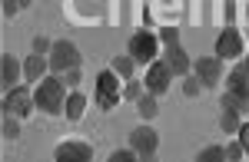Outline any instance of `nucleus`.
I'll return each instance as SVG.
<instances>
[{"mask_svg": "<svg viewBox=\"0 0 249 162\" xmlns=\"http://www.w3.org/2000/svg\"><path fill=\"white\" fill-rule=\"evenodd\" d=\"M219 106H223V109H236L239 116H246L249 100H243V96H236V93H230V89H223V100H219Z\"/></svg>", "mask_w": 249, "mask_h": 162, "instance_id": "nucleus-19", "label": "nucleus"}, {"mask_svg": "<svg viewBox=\"0 0 249 162\" xmlns=\"http://www.w3.org/2000/svg\"><path fill=\"white\" fill-rule=\"evenodd\" d=\"M96 103H100L103 109H113L116 103H120V93H116V73H113V70H103V73L96 76Z\"/></svg>", "mask_w": 249, "mask_h": 162, "instance_id": "nucleus-7", "label": "nucleus"}, {"mask_svg": "<svg viewBox=\"0 0 249 162\" xmlns=\"http://www.w3.org/2000/svg\"><path fill=\"white\" fill-rule=\"evenodd\" d=\"M50 57V73H67V70H73V66H80V50H77V43H70V40H53V50L47 53Z\"/></svg>", "mask_w": 249, "mask_h": 162, "instance_id": "nucleus-2", "label": "nucleus"}, {"mask_svg": "<svg viewBox=\"0 0 249 162\" xmlns=\"http://www.w3.org/2000/svg\"><path fill=\"white\" fill-rule=\"evenodd\" d=\"M30 3H34V0H20V10H27V7H30Z\"/></svg>", "mask_w": 249, "mask_h": 162, "instance_id": "nucleus-31", "label": "nucleus"}, {"mask_svg": "<svg viewBox=\"0 0 249 162\" xmlns=\"http://www.w3.org/2000/svg\"><path fill=\"white\" fill-rule=\"evenodd\" d=\"M130 146L136 149V156H140V159H150V156L156 152V146H160V136H156L153 126H146V122H143V126H136L133 133H130Z\"/></svg>", "mask_w": 249, "mask_h": 162, "instance_id": "nucleus-6", "label": "nucleus"}, {"mask_svg": "<svg viewBox=\"0 0 249 162\" xmlns=\"http://www.w3.org/2000/svg\"><path fill=\"white\" fill-rule=\"evenodd\" d=\"M53 50V40H47V37H34V53H50Z\"/></svg>", "mask_w": 249, "mask_h": 162, "instance_id": "nucleus-28", "label": "nucleus"}, {"mask_svg": "<svg viewBox=\"0 0 249 162\" xmlns=\"http://www.w3.org/2000/svg\"><path fill=\"white\" fill-rule=\"evenodd\" d=\"M199 89H203V83H199V76H190V73H186V76H183V93H186V96H199Z\"/></svg>", "mask_w": 249, "mask_h": 162, "instance_id": "nucleus-24", "label": "nucleus"}, {"mask_svg": "<svg viewBox=\"0 0 249 162\" xmlns=\"http://www.w3.org/2000/svg\"><path fill=\"white\" fill-rule=\"evenodd\" d=\"M20 73H23V63H20L14 53H3V57H0V83L10 89V86L20 80Z\"/></svg>", "mask_w": 249, "mask_h": 162, "instance_id": "nucleus-12", "label": "nucleus"}, {"mask_svg": "<svg viewBox=\"0 0 249 162\" xmlns=\"http://www.w3.org/2000/svg\"><path fill=\"white\" fill-rule=\"evenodd\" d=\"M236 136H239V142H243V152L249 156V122H243V126H239V133H236Z\"/></svg>", "mask_w": 249, "mask_h": 162, "instance_id": "nucleus-30", "label": "nucleus"}, {"mask_svg": "<svg viewBox=\"0 0 249 162\" xmlns=\"http://www.w3.org/2000/svg\"><path fill=\"white\" fill-rule=\"evenodd\" d=\"M196 76L203 86H219L223 80V60L219 57H199L196 60Z\"/></svg>", "mask_w": 249, "mask_h": 162, "instance_id": "nucleus-10", "label": "nucleus"}, {"mask_svg": "<svg viewBox=\"0 0 249 162\" xmlns=\"http://www.w3.org/2000/svg\"><path fill=\"white\" fill-rule=\"evenodd\" d=\"M196 159H199V162H223V159H226V149H223V146H206Z\"/></svg>", "mask_w": 249, "mask_h": 162, "instance_id": "nucleus-21", "label": "nucleus"}, {"mask_svg": "<svg viewBox=\"0 0 249 162\" xmlns=\"http://www.w3.org/2000/svg\"><path fill=\"white\" fill-rule=\"evenodd\" d=\"M176 76L170 70V63L166 60H153L150 63V70H146V76H143V83H146V93H153V96H163V93H170V80Z\"/></svg>", "mask_w": 249, "mask_h": 162, "instance_id": "nucleus-4", "label": "nucleus"}, {"mask_svg": "<svg viewBox=\"0 0 249 162\" xmlns=\"http://www.w3.org/2000/svg\"><path fill=\"white\" fill-rule=\"evenodd\" d=\"M160 43L163 46H179V30L176 27H163L160 30Z\"/></svg>", "mask_w": 249, "mask_h": 162, "instance_id": "nucleus-23", "label": "nucleus"}, {"mask_svg": "<svg viewBox=\"0 0 249 162\" xmlns=\"http://www.w3.org/2000/svg\"><path fill=\"white\" fill-rule=\"evenodd\" d=\"M243 156H246V152H243V142H239V139L226 146V159H230V162H239Z\"/></svg>", "mask_w": 249, "mask_h": 162, "instance_id": "nucleus-26", "label": "nucleus"}, {"mask_svg": "<svg viewBox=\"0 0 249 162\" xmlns=\"http://www.w3.org/2000/svg\"><path fill=\"white\" fill-rule=\"evenodd\" d=\"M239 126H243V116H239L236 109H223V113H219V129H223V133L236 136V133H239Z\"/></svg>", "mask_w": 249, "mask_h": 162, "instance_id": "nucleus-18", "label": "nucleus"}, {"mask_svg": "<svg viewBox=\"0 0 249 162\" xmlns=\"http://www.w3.org/2000/svg\"><path fill=\"white\" fill-rule=\"evenodd\" d=\"M83 113H87V96H83L80 89H70V93H67V106H63V116L70 122H80Z\"/></svg>", "mask_w": 249, "mask_h": 162, "instance_id": "nucleus-14", "label": "nucleus"}, {"mask_svg": "<svg viewBox=\"0 0 249 162\" xmlns=\"http://www.w3.org/2000/svg\"><path fill=\"white\" fill-rule=\"evenodd\" d=\"M47 73H50V57L47 53H30L27 63H23V76L30 83H40Z\"/></svg>", "mask_w": 249, "mask_h": 162, "instance_id": "nucleus-11", "label": "nucleus"}, {"mask_svg": "<svg viewBox=\"0 0 249 162\" xmlns=\"http://www.w3.org/2000/svg\"><path fill=\"white\" fill-rule=\"evenodd\" d=\"M160 96H153V93H143L140 100H136V113H140V119L143 122H150V119H156V113H160Z\"/></svg>", "mask_w": 249, "mask_h": 162, "instance_id": "nucleus-16", "label": "nucleus"}, {"mask_svg": "<svg viewBox=\"0 0 249 162\" xmlns=\"http://www.w3.org/2000/svg\"><path fill=\"white\" fill-rule=\"evenodd\" d=\"M133 159H140L133 146H126V149H116L113 156H110V162H133Z\"/></svg>", "mask_w": 249, "mask_h": 162, "instance_id": "nucleus-25", "label": "nucleus"}, {"mask_svg": "<svg viewBox=\"0 0 249 162\" xmlns=\"http://www.w3.org/2000/svg\"><path fill=\"white\" fill-rule=\"evenodd\" d=\"M0 133H3V139H17V136H20V116L3 113V126H0Z\"/></svg>", "mask_w": 249, "mask_h": 162, "instance_id": "nucleus-20", "label": "nucleus"}, {"mask_svg": "<svg viewBox=\"0 0 249 162\" xmlns=\"http://www.w3.org/2000/svg\"><path fill=\"white\" fill-rule=\"evenodd\" d=\"M34 109H37V103H34V93H30V89H23V86H10V89H7V96H3V113L27 119Z\"/></svg>", "mask_w": 249, "mask_h": 162, "instance_id": "nucleus-3", "label": "nucleus"}, {"mask_svg": "<svg viewBox=\"0 0 249 162\" xmlns=\"http://www.w3.org/2000/svg\"><path fill=\"white\" fill-rule=\"evenodd\" d=\"M67 83L60 73H47L43 80L37 83V89H34V103H37L40 113H47V116H60L63 113V106H67Z\"/></svg>", "mask_w": 249, "mask_h": 162, "instance_id": "nucleus-1", "label": "nucleus"}, {"mask_svg": "<svg viewBox=\"0 0 249 162\" xmlns=\"http://www.w3.org/2000/svg\"><path fill=\"white\" fill-rule=\"evenodd\" d=\"M53 159L60 162H87L93 159V146L90 142H60L53 149Z\"/></svg>", "mask_w": 249, "mask_h": 162, "instance_id": "nucleus-9", "label": "nucleus"}, {"mask_svg": "<svg viewBox=\"0 0 249 162\" xmlns=\"http://www.w3.org/2000/svg\"><path fill=\"white\" fill-rule=\"evenodd\" d=\"M243 66H246V73H249V57H246V63H243Z\"/></svg>", "mask_w": 249, "mask_h": 162, "instance_id": "nucleus-32", "label": "nucleus"}, {"mask_svg": "<svg viewBox=\"0 0 249 162\" xmlns=\"http://www.w3.org/2000/svg\"><path fill=\"white\" fill-rule=\"evenodd\" d=\"M216 57L219 60H239L243 57V37H239V30H223L216 37Z\"/></svg>", "mask_w": 249, "mask_h": 162, "instance_id": "nucleus-8", "label": "nucleus"}, {"mask_svg": "<svg viewBox=\"0 0 249 162\" xmlns=\"http://www.w3.org/2000/svg\"><path fill=\"white\" fill-rule=\"evenodd\" d=\"M163 60L170 63V70L176 76H186L193 70V60H190V53H186L183 46H166V57H163Z\"/></svg>", "mask_w": 249, "mask_h": 162, "instance_id": "nucleus-13", "label": "nucleus"}, {"mask_svg": "<svg viewBox=\"0 0 249 162\" xmlns=\"http://www.w3.org/2000/svg\"><path fill=\"white\" fill-rule=\"evenodd\" d=\"M143 89H146V83H136V80H126V86H123V96H126V100H140V96H143Z\"/></svg>", "mask_w": 249, "mask_h": 162, "instance_id": "nucleus-22", "label": "nucleus"}, {"mask_svg": "<svg viewBox=\"0 0 249 162\" xmlns=\"http://www.w3.org/2000/svg\"><path fill=\"white\" fill-rule=\"evenodd\" d=\"M226 89L236 93V96H243V100H249V73H246V66H236L230 76H226Z\"/></svg>", "mask_w": 249, "mask_h": 162, "instance_id": "nucleus-15", "label": "nucleus"}, {"mask_svg": "<svg viewBox=\"0 0 249 162\" xmlns=\"http://www.w3.org/2000/svg\"><path fill=\"white\" fill-rule=\"evenodd\" d=\"M63 83H67L70 89H77V86H80V66H73V70H67V73H63Z\"/></svg>", "mask_w": 249, "mask_h": 162, "instance_id": "nucleus-29", "label": "nucleus"}, {"mask_svg": "<svg viewBox=\"0 0 249 162\" xmlns=\"http://www.w3.org/2000/svg\"><path fill=\"white\" fill-rule=\"evenodd\" d=\"M156 46H160V37L146 33V30H140V33H133V37H130L126 53H130L136 63H153L156 60Z\"/></svg>", "mask_w": 249, "mask_h": 162, "instance_id": "nucleus-5", "label": "nucleus"}, {"mask_svg": "<svg viewBox=\"0 0 249 162\" xmlns=\"http://www.w3.org/2000/svg\"><path fill=\"white\" fill-rule=\"evenodd\" d=\"M110 70H113L116 76H123V80H133V70H136V60L126 53V57H113L110 60Z\"/></svg>", "mask_w": 249, "mask_h": 162, "instance_id": "nucleus-17", "label": "nucleus"}, {"mask_svg": "<svg viewBox=\"0 0 249 162\" xmlns=\"http://www.w3.org/2000/svg\"><path fill=\"white\" fill-rule=\"evenodd\" d=\"M0 3H3L0 10H3V17H7V20H10V17H17V14H20V0H0Z\"/></svg>", "mask_w": 249, "mask_h": 162, "instance_id": "nucleus-27", "label": "nucleus"}]
</instances>
